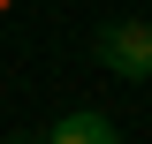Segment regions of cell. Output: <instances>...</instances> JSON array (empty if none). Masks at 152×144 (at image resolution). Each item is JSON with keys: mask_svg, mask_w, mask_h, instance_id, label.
<instances>
[{"mask_svg": "<svg viewBox=\"0 0 152 144\" xmlns=\"http://www.w3.org/2000/svg\"><path fill=\"white\" fill-rule=\"evenodd\" d=\"M107 137H114L107 114H61L53 121V144H107Z\"/></svg>", "mask_w": 152, "mask_h": 144, "instance_id": "cell-2", "label": "cell"}, {"mask_svg": "<svg viewBox=\"0 0 152 144\" xmlns=\"http://www.w3.org/2000/svg\"><path fill=\"white\" fill-rule=\"evenodd\" d=\"M8 8H15V0H0V15H8Z\"/></svg>", "mask_w": 152, "mask_h": 144, "instance_id": "cell-3", "label": "cell"}, {"mask_svg": "<svg viewBox=\"0 0 152 144\" xmlns=\"http://www.w3.org/2000/svg\"><path fill=\"white\" fill-rule=\"evenodd\" d=\"M114 76H129V84H152V23H107L91 46Z\"/></svg>", "mask_w": 152, "mask_h": 144, "instance_id": "cell-1", "label": "cell"}]
</instances>
